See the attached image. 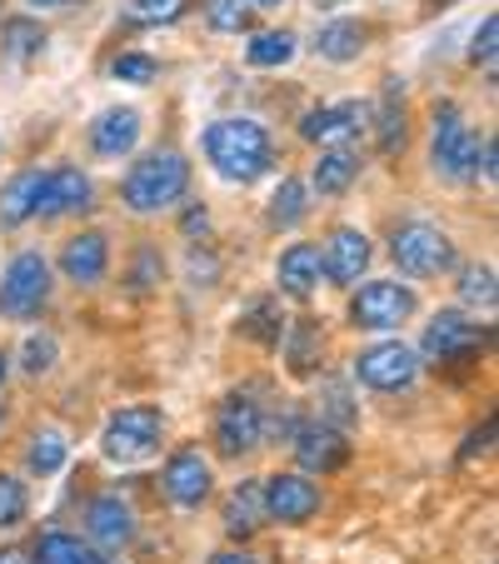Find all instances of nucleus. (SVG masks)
Segmentation results:
<instances>
[{
    "instance_id": "nucleus-1",
    "label": "nucleus",
    "mask_w": 499,
    "mask_h": 564,
    "mask_svg": "<svg viewBox=\"0 0 499 564\" xmlns=\"http://www.w3.org/2000/svg\"><path fill=\"white\" fill-rule=\"evenodd\" d=\"M205 160L230 185H256L275 165V140L250 116H220L205 126Z\"/></svg>"
},
{
    "instance_id": "nucleus-2",
    "label": "nucleus",
    "mask_w": 499,
    "mask_h": 564,
    "mask_svg": "<svg viewBox=\"0 0 499 564\" xmlns=\"http://www.w3.org/2000/svg\"><path fill=\"white\" fill-rule=\"evenodd\" d=\"M185 191H191V160L175 145H160L130 165L126 185H120V200L135 215H160V210H171V205H181Z\"/></svg>"
},
{
    "instance_id": "nucleus-3",
    "label": "nucleus",
    "mask_w": 499,
    "mask_h": 564,
    "mask_svg": "<svg viewBox=\"0 0 499 564\" xmlns=\"http://www.w3.org/2000/svg\"><path fill=\"white\" fill-rule=\"evenodd\" d=\"M390 260L410 280H435L445 270H455V240L430 220H404L390 235Z\"/></svg>"
},
{
    "instance_id": "nucleus-4",
    "label": "nucleus",
    "mask_w": 499,
    "mask_h": 564,
    "mask_svg": "<svg viewBox=\"0 0 499 564\" xmlns=\"http://www.w3.org/2000/svg\"><path fill=\"white\" fill-rule=\"evenodd\" d=\"M160 435H165V415L155 405H126L106 420L100 449L116 465H140V459H150L160 449Z\"/></svg>"
},
{
    "instance_id": "nucleus-5",
    "label": "nucleus",
    "mask_w": 499,
    "mask_h": 564,
    "mask_svg": "<svg viewBox=\"0 0 499 564\" xmlns=\"http://www.w3.org/2000/svg\"><path fill=\"white\" fill-rule=\"evenodd\" d=\"M435 175H445V181H469V175H479V135L465 126V116H459L455 100H445V106L435 110Z\"/></svg>"
},
{
    "instance_id": "nucleus-6",
    "label": "nucleus",
    "mask_w": 499,
    "mask_h": 564,
    "mask_svg": "<svg viewBox=\"0 0 499 564\" xmlns=\"http://www.w3.org/2000/svg\"><path fill=\"white\" fill-rule=\"evenodd\" d=\"M414 310H420V300H414L410 285H400V280H370L350 300V325L355 330H400Z\"/></svg>"
},
{
    "instance_id": "nucleus-7",
    "label": "nucleus",
    "mask_w": 499,
    "mask_h": 564,
    "mask_svg": "<svg viewBox=\"0 0 499 564\" xmlns=\"http://www.w3.org/2000/svg\"><path fill=\"white\" fill-rule=\"evenodd\" d=\"M420 350H410L404 340H375L370 350L355 355V380L370 384V390H410L414 380H420Z\"/></svg>"
},
{
    "instance_id": "nucleus-8",
    "label": "nucleus",
    "mask_w": 499,
    "mask_h": 564,
    "mask_svg": "<svg viewBox=\"0 0 499 564\" xmlns=\"http://www.w3.org/2000/svg\"><path fill=\"white\" fill-rule=\"evenodd\" d=\"M265 445V410L250 394H225L215 410V449L225 459H245L250 449Z\"/></svg>"
},
{
    "instance_id": "nucleus-9",
    "label": "nucleus",
    "mask_w": 499,
    "mask_h": 564,
    "mask_svg": "<svg viewBox=\"0 0 499 564\" xmlns=\"http://www.w3.org/2000/svg\"><path fill=\"white\" fill-rule=\"evenodd\" d=\"M45 300H51V260L41 250H21L6 265V280H0V310L25 319V315H41Z\"/></svg>"
},
{
    "instance_id": "nucleus-10",
    "label": "nucleus",
    "mask_w": 499,
    "mask_h": 564,
    "mask_svg": "<svg viewBox=\"0 0 499 564\" xmlns=\"http://www.w3.org/2000/svg\"><path fill=\"white\" fill-rule=\"evenodd\" d=\"M260 500H265V520L305 524V520H315L319 514V485L315 479H305L300 469H280V475H265Z\"/></svg>"
},
{
    "instance_id": "nucleus-11",
    "label": "nucleus",
    "mask_w": 499,
    "mask_h": 564,
    "mask_svg": "<svg viewBox=\"0 0 499 564\" xmlns=\"http://www.w3.org/2000/svg\"><path fill=\"white\" fill-rule=\"evenodd\" d=\"M479 345H485V325H475V319L459 315V310H440V315L425 325L420 355L435 365H449V360H469Z\"/></svg>"
},
{
    "instance_id": "nucleus-12",
    "label": "nucleus",
    "mask_w": 499,
    "mask_h": 564,
    "mask_svg": "<svg viewBox=\"0 0 499 564\" xmlns=\"http://www.w3.org/2000/svg\"><path fill=\"white\" fill-rule=\"evenodd\" d=\"M160 485H165V500H171V505H181V510H200V505L210 500V490H215L210 459H205L195 445L175 449V455L165 459V475H160Z\"/></svg>"
},
{
    "instance_id": "nucleus-13",
    "label": "nucleus",
    "mask_w": 499,
    "mask_h": 564,
    "mask_svg": "<svg viewBox=\"0 0 499 564\" xmlns=\"http://www.w3.org/2000/svg\"><path fill=\"white\" fill-rule=\"evenodd\" d=\"M360 130H370V106L365 100H340V106H319L300 120V135L319 150H335V145H350Z\"/></svg>"
},
{
    "instance_id": "nucleus-14",
    "label": "nucleus",
    "mask_w": 499,
    "mask_h": 564,
    "mask_svg": "<svg viewBox=\"0 0 499 564\" xmlns=\"http://www.w3.org/2000/svg\"><path fill=\"white\" fill-rule=\"evenodd\" d=\"M90 195H96V185H90V175L80 171V165H55L41 181V205H35V215H41V220H61V215L90 210Z\"/></svg>"
},
{
    "instance_id": "nucleus-15",
    "label": "nucleus",
    "mask_w": 499,
    "mask_h": 564,
    "mask_svg": "<svg viewBox=\"0 0 499 564\" xmlns=\"http://www.w3.org/2000/svg\"><path fill=\"white\" fill-rule=\"evenodd\" d=\"M290 445H295V459L305 475H329V469H340L345 459H350V440H345V430L335 425H300L295 435H290Z\"/></svg>"
},
{
    "instance_id": "nucleus-16",
    "label": "nucleus",
    "mask_w": 499,
    "mask_h": 564,
    "mask_svg": "<svg viewBox=\"0 0 499 564\" xmlns=\"http://www.w3.org/2000/svg\"><path fill=\"white\" fill-rule=\"evenodd\" d=\"M370 235L355 230V225H340V230L329 235L325 256H319V265H325L329 285H355V280L365 275V265H370Z\"/></svg>"
},
{
    "instance_id": "nucleus-17",
    "label": "nucleus",
    "mask_w": 499,
    "mask_h": 564,
    "mask_svg": "<svg viewBox=\"0 0 499 564\" xmlns=\"http://www.w3.org/2000/svg\"><path fill=\"white\" fill-rule=\"evenodd\" d=\"M86 534L100 550H126V544L135 540V510H130V500H120V495H96L86 510Z\"/></svg>"
},
{
    "instance_id": "nucleus-18",
    "label": "nucleus",
    "mask_w": 499,
    "mask_h": 564,
    "mask_svg": "<svg viewBox=\"0 0 499 564\" xmlns=\"http://www.w3.org/2000/svg\"><path fill=\"white\" fill-rule=\"evenodd\" d=\"M110 270V240L100 230H80L75 240H65L61 250V275L70 285H100Z\"/></svg>"
},
{
    "instance_id": "nucleus-19",
    "label": "nucleus",
    "mask_w": 499,
    "mask_h": 564,
    "mask_svg": "<svg viewBox=\"0 0 499 564\" xmlns=\"http://www.w3.org/2000/svg\"><path fill=\"white\" fill-rule=\"evenodd\" d=\"M135 145H140V110L135 106L100 110V116L90 120V150H96V160H126Z\"/></svg>"
},
{
    "instance_id": "nucleus-20",
    "label": "nucleus",
    "mask_w": 499,
    "mask_h": 564,
    "mask_svg": "<svg viewBox=\"0 0 499 564\" xmlns=\"http://www.w3.org/2000/svg\"><path fill=\"white\" fill-rule=\"evenodd\" d=\"M319 275H325V265H319V246H310V240H295V246L280 250L275 280H280V290H285V295L310 300V295H315V285H319Z\"/></svg>"
},
{
    "instance_id": "nucleus-21",
    "label": "nucleus",
    "mask_w": 499,
    "mask_h": 564,
    "mask_svg": "<svg viewBox=\"0 0 499 564\" xmlns=\"http://www.w3.org/2000/svg\"><path fill=\"white\" fill-rule=\"evenodd\" d=\"M365 45H370V25L365 21H329V25H319V35H315V55L319 61H335V65L360 61Z\"/></svg>"
},
{
    "instance_id": "nucleus-22",
    "label": "nucleus",
    "mask_w": 499,
    "mask_h": 564,
    "mask_svg": "<svg viewBox=\"0 0 499 564\" xmlns=\"http://www.w3.org/2000/svg\"><path fill=\"white\" fill-rule=\"evenodd\" d=\"M41 181H45V171H21V175H11V185H6V191H0V225H6V230L35 220V205H41Z\"/></svg>"
},
{
    "instance_id": "nucleus-23",
    "label": "nucleus",
    "mask_w": 499,
    "mask_h": 564,
    "mask_svg": "<svg viewBox=\"0 0 499 564\" xmlns=\"http://www.w3.org/2000/svg\"><path fill=\"white\" fill-rule=\"evenodd\" d=\"M31 564H110V560H100V550H96V544H86L80 534L51 530V534H41V540H35Z\"/></svg>"
},
{
    "instance_id": "nucleus-24",
    "label": "nucleus",
    "mask_w": 499,
    "mask_h": 564,
    "mask_svg": "<svg viewBox=\"0 0 499 564\" xmlns=\"http://www.w3.org/2000/svg\"><path fill=\"white\" fill-rule=\"evenodd\" d=\"M355 175H360V155H355V150H345V145H335V150H325V155L315 160L310 185H315L319 195H345Z\"/></svg>"
},
{
    "instance_id": "nucleus-25",
    "label": "nucleus",
    "mask_w": 499,
    "mask_h": 564,
    "mask_svg": "<svg viewBox=\"0 0 499 564\" xmlns=\"http://www.w3.org/2000/svg\"><path fill=\"white\" fill-rule=\"evenodd\" d=\"M260 520H265V500H260V479H245L240 490L230 495V505H225V530L235 534V540H245V534H256Z\"/></svg>"
},
{
    "instance_id": "nucleus-26",
    "label": "nucleus",
    "mask_w": 499,
    "mask_h": 564,
    "mask_svg": "<svg viewBox=\"0 0 499 564\" xmlns=\"http://www.w3.org/2000/svg\"><path fill=\"white\" fill-rule=\"evenodd\" d=\"M305 215H310V185L295 181V175H285V181H280V191L270 195V215H265V220L275 225V230H295Z\"/></svg>"
},
{
    "instance_id": "nucleus-27",
    "label": "nucleus",
    "mask_w": 499,
    "mask_h": 564,
    "mask_svg": "<svg viewBox=\"0 0 499 564\" xmlns=\"http://www.w3.org/2000/svg\"><path fill=\"white\" fill-rule=\"evenodd\" d=\"M295 35L290 31H260L256 41L245 45V61L256 65V70H280V65H290L295 61Z\"/></svg>"
},
{
    "instance_id": "nucleus-28",
    "label": "nucleus",
    "mask_w": 499,
    "mask_h": 564,
    "mask_svg": "<svg viewBox=\"0 0 499 564\" xmlns=\"http://www.w3.org/2000/svg\"><path fill=\"white\" fill-rule=\"evenodd\" d=\"M65 459H70V440H65L61 430H41V435L31 440V449H25V465H31L41 479L61 475Z\"/></svg>"
},
{
    "instance_id": "nucleus-29",
    "label": "nucleus",
    "mask_w": 499,
    "mask_h": 564,
    "mask_svg": "<svg viewBox=\"0 0 499 564\" xmlns=\"http://www.w3.org/2000/svg\"><path fill=\"white\" fill-rule=\"evenodd\" d=\"M370 116H375V130H380V150L394 155V150L404 145V96L390 86L380 100V110H370Z\"/></svg>"
},
{
    "instance_id": "nucleus-30",
    "label": "nucleus",
    "mask_w": 499,
    "mask_h": 564,
    "mask_svg": "<svg viewBox=\"0 0 499 564\" xmlns=\"http://www.w3.org/2000/svg\"><path fill=\"white\" fill-rule=\"evenodd\" d=\"M240 330L250 335V340H260V345H280V335H285V315H280L275 300H256V305L245 310Z\"/></svg>"
},
{
    "instance_id": "nucleus-31",
    "label": "nucleus",
    "mask_w": 499,
    "mask_h": 564,
    "mask_svg": "<svg viewBox=\"0 0 499 564\" xmlns=\"http://www.w3.org/2000/svg\"><path fill=\"white\" fill-rule=\"evenodd\" d=\"M0 45H6V55H11V61H31V55H41L45 31L35 21H25V15H15V21L0 25Z\"/></svg>"
},
{
    "instance_id": "nucleus-32",
    "label": "nucleus",
    "mask_w": 499,
    "mask_h": 564,
    "mask_svg": "<svg viewBox=\"0 0 499 564\" xmlns=\"http://www.w3.org/2000/svg\"><path fill=\"white\" fill-rule=\"evenodd\" d=\"M459 300L475 310H495L499 305V285H495V270L489 265H469L465 275H459Z\"/></svg>"
},
{
    "instance_id": "nucleus-33",
    "label": "nucleus",
    "mask_w": 499,
    "mask_h": 564,
    "mask_svg": "<svg viewBox=\"0 0 499 564\" xmlns=\"http://www.w3.org/2000/svg\"><path fill=\"white\" fill-rule=\"evenodd\" d=\"M191 11V0H126V21L135 25H171Z\"/></svg>"
},
{
    "instance_id": "nucleus-34",
    "label": "nucleus",
    "mask_w": 499,
    "mask_h": 564,
    "mask_svg": "<svg viewBox=\"0 0 499 564\" xmlns=\"http://www.w3.org/2000/svg\"><path fill=\"white\" fill-rule=\"evenodd\" d=\"M25 514H31V490H25V479L0 475V530H15Z\"/></svg>"
},
{
    "instance_id": "nucleus-35",
    "label": "nucleus",
    "mask_w": 499,
    "mask_h": 564,
    "mask_svg": "<svg viewBox=\"0 0 499 564\" xmlns=\"http://www.w3.org/2000/svg\"><path fill=\"white\" fill-rule=\"evenodd\" d=\"M55 360H61V345H55L51 330H35L31 340L21 345V370L25 375H51Z\"/></svg>"
},
{
    "instance_id": "nucleus-36",
    "label": "nucleus",
    "mask_w": 499,
    "mask_h": 564,
    "mask_svg": "<svg viewBox=\"0 0 499 564\" xmlns=\"http://www.w3.org/2000/svg\"><path fill=\"white\" fill-rule=\"evenodd\" d=\"M110 75L126 80V86H150L160 75V65H155V55H145V51H120L116 61H110Z\"/></svg>"
},
{
    "instance_id": "nucleus-37",
    "label": "nucleus",
    "mask_w": 499,
    "mask_h": 564,
    "mask_svg": "<svg viewBox=\"0 0 499 564\" xmlns=\"http://www.w3.org/2000/svg\"><path fill=\"white\" fill-rule=\"evenodd\" d=\"M205 15H210L215 31L240 35L245 25H250V0H210V6H205Z\"/></svg>"
},
{
    "instance_id": "nucleus-38",
    "label": "nucleus",
    "mask_w": 499,
    "mask_h": 564,
    "mask_svg": "<svg viewBox=\"0 0 499 564\" xmlns=\"http://www.w3.org/2000/svg\"><path fill=\"white\" fill-rule=\"evenodd\" d=\"M315 345H319V325L300 319V325H295V340H290V370H295V375L315 370Z\"/></svg>"
},
{
    "instance_id": "nucleus-39",
    "label": "nucleus",
    "mask_w": 499,
    "mask_h": 564,
    "mask_svg": "<svg viewBox=\"0 0 499 564\" xmlns=\"http://www.w3.org/2000/svg\"><path fill=\"white\" fill-rule=\"evenodd\" d=\"M495 35H499V21L485 15V25L475 31V45H469V55H475V65H485V75H495Z\"/></svg>"
},
{
    "instance_id": "nucleus-40",
    "label": "nucleus",
    "mask_w": 499,
    "mask_h": 564,
    "mask_svg": "<svg viewBox=\"0 0 499 564\" xmlns=\"http://www.w3.org/2000/svg\"><path fill=\"white\" fill-rule=\"evenodd\" d=\"M210 564H256V554H245V550H220Z\"/></svg>"
},
{
    "instance_id": "nucleus-41",
    "label": "nucleus",
    "mask_w": 499,
    "mask_h": 564,
    "mask_svg": "<svg viewBox=\"0 0 499 564\" xmlns=\"http://www.w3.org/2000/svg\"><path fill=\"white\" fill-rule=\"evenodd\" d=\"M185 230H205V210H191V215H185Z\"/></svg>"
},
{
    "instance_id": "nucleus-42",
    "label": "nucleus",
    "mask_w": 499,
    "mask_h": 564,
    "mask_svg": "<svg viewBox=\"0 0 499 564\" xmlns=\"http://www.w3.org/2000/svg\"><path fill=\"white\" fill-rule=\"evenodd\" d=\"M0 564H31V560H25V550H6L0 554Z\"/></svg>"
},
{
    "instance_id": "nucleus-43",
    "label": "nucleus",
    "mask_w": 499,
    "mask_h": 564,
    "mask_svg": "<svg viewBox=\"0 0 499 564\" xmlns=\"http://www.w3.org/2000/svg\"><path fill=\"white\" fill-rule=\"evenodd\" d=\"M315 11H335V6H345V0H310Z\"/></svg>"
},
{
    "instance_id": "nucleus-44",
    "label": "nucleus",
    "mask_w": 499,
    "mask_h": 564,
    "mask_svg": "<svg viewBox=\"0 0 499 564\" xmlns=\"http://www.w3.org/2000/svg\"><path fill=\"white\" fill-rule=\"evenodd\" d=\"M6 375H11V355L0 350V384H6Z\"/></svg>"
},
{
    "instance_id": "nucleus-45",
    "label": "nucleus",
    "mask_w": 499,
    "mask_h": 564,
    "mask_svg": "<svg viewBox=\"0 0 499 564\" xmlns=\"http://www.w3.org/2000/svg\"><path fill=\"white\" fill-rule=\"evenodd\" d=\"M256 6H265V11H280V6H285V0H256Z\"/></svg>"
},
{
    "instance_id": "nucleus-46",
    "label": "nucleus",
    "mask_w": 499,
    "mask_h": 564,
    "mask_svg": "<svg viewBox=\"0 0 499 564\" xmlns=\"http://www.w3.org/2000/svg\"><path fill=\"white\" fill-rule=\"evenodd\" d=\"M35 6H51L55 11V6H75V0H35Z\"/></svg>"
},
{
    "instance_id": "nucleus-47",
    "label": "nucleus",
    "mask_w": 499,
    "mask_h": 564,
    "mask_svg": "<svg viewBox=\"0 0 499 564\" xmlns=\"http://www.w3.org/2000/svg\"><path fill=\"white\" fill-rule=\"evenodd\" d=\"M0 420H6V415H0Z\"/></svg>"
}]
</instances>
